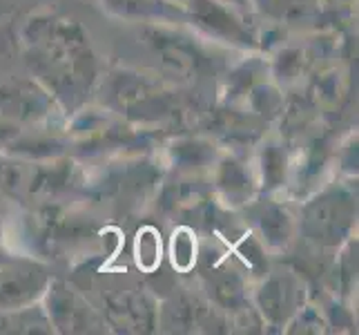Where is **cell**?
<instances>
[{
  "mask_svg": "<svg viewBox=\"0 0 359 335\" xmlns=\"http://www.w3.org/2000/svg\"><path fill=\"white\" fill-rule=\"evenodd\" d=\"M25 60L34 77L67 107L85 101L96 81V58L79 22L36 16L22 29Z\"/></svg>",
  "mask_w": 359,
  "mask_h": 335,
  "instance_id": "1",
  "label": "cell"
},
{
  "mask_svg": "<svg viewBox=\"0 0 359 335\" xmlns=\"http://www.w3.org/2000/svg\"><path fill=\"white\" fill-rule=\"evenodd\" d=\"M355 219V197L344 188H328L304 206L302 230L317 246L337 248L351 235Z\"/></svg>",
  "mask_w": 359,
  "mask_h": 335,
  "instance_id": "2",
  "label": "cell"
},
{
  "mask_svg": "<svg viewBox=\"0 0 359 335\" xmlns=\"http://www.w3.org/2000/svg\"><path fill=\"white\" fill-rule=\"evenodd\" d=\"M143 39L156 58L158 70L168 79L177 83H192L201 74L205 65L203 54L188 39L165 29H145Z\"/></svg>",
  "mask_w": 359,
  "mask_h": 335,
  "instance_id": "3",
  "label": "cell"
},
{
  "mask_svg": "<svg viewBox=\"0 0 359 335\" xmlns=\"http://www.w3.org/2000/svg\"><path fill=\"white\" fill-rule=\"evenodd\" d=\"M49 287L47 270L27 259L0 264V311H25Z\"/></svg>",
  "mask_w": 359,
  "mask_h": 335,
  "instance_id": "4",
  "label": "cell"
},
{
  "mask_svg": "<svg viewBox=\"0 0 359 335\" xmlns=\"http://www.w3.org/2000/svg\"><path fill=\"white\" fill-rule=\"evenodd\" d=\"M304 300V284L292 272H275L257 293L259 311L272 327H286L292 317H297V313H302Z\"/></svg>",
  "mask_w": 359,
  "mask_h": 335,
  "instance_id": "5",
  "label": "cell"
},
{
  "mask_svg": "<svg viewBox=\"0 0 359 335\" xmlns=\"http://www.w3.org/2000/svg\"><path fill=\"white\" fill-rule=\"evenodd\" d=\"M47 313L49 324H54L63 333H85L98 327V317L92 308L83 302V297L76 295L65 284H54L47 287Z\"/></svg>",
  "mask_w": 359,
  "mask_h": 335,
  "instance_id": "6",
  "label": "cell"
},
{
  "mask_svg": "<svg viewBox=\"0 0 359 335\" xmlns=\"http://www.w3.org/2000/svg\"><path fill=\"white\" fill-rule=\"evenodd\" d=\"M112 94L118 101L121 110H126L128 114H139V117L165 114L170 103L165 92H158L152 83L136 77V74H116Z\"/></svg>",
  "mask_w": 359,
  "mask_h": 335,
  "instance_id": "7",
  "label": "cell"
},
{
  "mask_svg": "<svg viewBox=\"0 0 359 335\" xmlns=\"http://www.w3.org/2000/svg\"><path fill=\"white\" fill-rule=\"evenodd\" d=\"M52 107V96L39 83L18 81L0 85V112L18 121H34L45 117Z\"/></svg>",
  "mask_w": 359,
  "mask_h": 335,
  "instance_id": "8",
  "label": "cell"
},
{
  "mask_svg": "<svg viewBox=\"0 0 359 335\" xmlns=\"http://www.w3.org/2000/svg\"><path fill=\"white\" fill-rule=\"evenodd\" d=\"M188 5L192 20L208 34L239 45H248L252 41L248 29L232 16V11L217 3V0H188Z\"/></svg>",
  "mask_w": 359,
  "mask_h": 335,
  "instance_id": "9",
  "label": "cell"
},
{
  "mask_svg": "<svg viewBox=\"0 0 359 335\" xmlns=\"http://www.w3.org/2000/svg\"><path fill=\"white\" fill-rule=\"evenodd\" d=\"M205 289L210 297L224 308H239L245 302L243 280L230 266H215L205 272Z\"/></svg>",
  "mask_w": 359,
  "mask_h": 335,
  "instance_id": "10",
  "label": "cell"
},
{
  "mask_svg": "<svg viewBox=\"0 0 359 335\" xmlns=\"http://www.w3.org/2000/svg\"><path fill=\"white\" fill-rule=\"evenodd\" d=\"M255 221L270 246H286L292 237V219L279 206H262L255 213Z\"/></svg>",
  "mask_w": 359,
  "mask_h": 335,
  "instance_id": "11",
  "label": "cell"
},
{
  "mask_svg": "<svg viewBox=\"0 0 359 335\" xmlns=\"http://www.w3.org/2000/svg\"><path fill=\"white\" fill-rule=\"evenodd\" d=\"M170 257L172 264L179 270H190L196 262V242L192 237V232L188 228H179L172 235V244H170Z\"/></svg>",
  "mask_w": 359,
  "mask_h": 335,
  "instance_id": "12",
  "label": "cell"
},
{
  "mask_svg": "<svg viewBox=\"0 0 359 335\" xmlns=\"http://www.w3.org/2000/svg\"><path fill=\"white\" fill-rule=\"evenodd\" d=\"M136 262L143 270H154L161 262V239L152 228H143L136 235Z\"/></svg>",
  "mask_w": 359,
  "mask_h": 335,
  "instance_id": "13",
  "label": "cell"
},
{
  "mask_svg": "<svg viewBox=\"0 0 359 335\" xmlns=\"http://www.w3.org/2000/svg\"><path fill=\"white\" fill-rule=\"evenodd\" d=\"M219 185L228 192L230 199H243L250 192V179L243 172V168L234 161H228L221 168V175H219Z\"/></svg>",
  "mask_w": 359,
  "mask_h": 335,
  "instance_id": "14",
  "label": "cell"
},
{
  "mask_svg": "<svg viewBox=\"0 0 359 335\" xmlns=\"http://www.w3.org/2000/svg\"><path fill=\"white\" fill-rule=\"evenodd\" d=\"M259 9L275 18H297L313 9L315 0H255Z\"/></svg>",
  "mask_w": 359,
  "mask_h": 335,
  "instance_id": "15",
  "label": "cell"
},
{
  "mask_svg": "<svg viewBox=\"0 0 359 335\" xmlns=\"http://www.w3.org/2000/svg\"><path fill=\"white\" fill-rule=\"evenodd\" d=\"M109 9L118 11L126 16H147L152 14L154 7L150 0H105Z\"/></svg>",
  "mask_w": 359,
  "mask_h": 335,
  "instance_id": "16",
  "label": "cell"
},
{
  "mask_svg": "<svg viewBox=\"0 0 359 335\" xmlns=\"http://www.w3.org/2000/svg\"><path fill=\"white\" fill-rule=\"evenodd\" d=\"M264 161H268V164H272V161H277V166H281L283 164V159H281V155L277 152V150H268V155H264ZM264 175H266V179L270 181L268 185H277L279 183V179H277V175L279 177H283V168H275V166H264Z\"/></svg>",
  "mask_w": 359,
  "mask_h": 335,
  "instance_id": "17",
  "label": "cell"
},
{
  "mask_svg": "<svg viewBox=\"0 0 359 335\" xmlns=\"http://www.w3.org/2000/svg\"><path fill=\"white\" fill-rule=\"evenodd\" d=\"M179 3H188V0H179Z\"/></svg>",
  "mask_w": 359,
  "mask_h": 335,
  "instance_id": "18",
  "label": "cell"
},
{
  "mask_svg": "<svg viewBox=\"0 0 359 335\" xmlns=\"http://www.w3.org/2000/svg\"><path fill=\"white\" fill-rule=\"evenodd\" d=\"M234 3H243V0H234Z\"/></svg>",
  "mask_w": 359,
  "mask_h": 335,
  "instance_id": "19",
  "label": "cell"
}]
</instances>
